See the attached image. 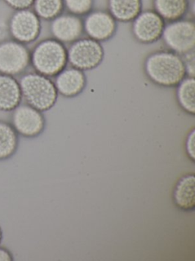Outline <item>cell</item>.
<instances>
[{
	"instance_id": "1",
	"label": "cell",
	"mask_w": 195,
	"mask_h": 261,
	"mask_svg": "<svg viewBox=\"0 0 195 261\" xmlns=\"http://www.w3.org/2000/svg\"><path fill=\"white\" fill-rule=\"evenodd\" d=\"M146 74L160 86H177L186 77L182 58L173 51L152 53L145 63Z\"/></svg>"
},
{
	"instance_id": "2",
	"label": "cell",
	"mask_w": 195,
	"mask_h": 261,
	"mask_svg": "<svg viewBox=\"0 0 195 261\" xmlns=\"http://www.w3.org/2000/svg\"><path fill=\"white\" fill-rule=\"evenodd\" d=\"M22 98L27 105L43 112L53 108L58 92L54 82L39 73L24 75L19 82Z\"/></svg>"
},
{
	"instance_id": "3",
	"label": "cell",
	"mask_w": 195,
	"mask_h": 261,
	"mask_svg": "<svg viewBox=\"0 0 195 261\" xmlns=\"http://www.w3.org/2000/svg\"><path fill=\"white\" fill-rule=\"evenodd\" d=\"M32 63L39 74L56 76L67 66V50L56 39H47L37 45L31 56Z\"/></svg>"
},
{
	"instance_id": "4",
	"label": "cell",
	"mask_w": 195,
	"mask_h": 261,
	"mask_svg": "<svg viewBox=\"0 0 195 261\" xmlns=\"http://www.w3.org/2000/svg\"><path fill=\"white\" fill-rule=\"evenodd\" d=\"M104 55L100 42L89 37L75 41L67 51L68 62L82 71L97 68L103 61Z\"/></svg>"
},
{
	"instance_id": "5",
	"label": "cell",
	"mask_w": 195,
	"mask_h": 261,
	"mask_svg": "<svg viewBox=\"0 0 195 261\" xmlns=\"http://www.w3.org/2000/svg\"><path fill=\"white\" fill-rule=\"evenodd\" d=\"M166 45L176 54L184 55L194 50V22L187 19L172 21L165 27L162 36Z\"/></svg>"
},
{
	"instance_id": "6",
	"label": "cell",
	"mask_w": 195,
	"mask_h": 261,
	"mask_svg": "<svg viewBox=\"0 0 195 261\" xmlns=\"http://www.w3.org/2000/svg\"><path fill=\"white\" fill-rule=\"evenodd\" d=\"M30 54L21 42L9 41L0 45V71L15 75L24 71L30 62Z\"/></svg>"
},
{
	"instance_id": "7",
	"label": "cell",
	"mask_w": 195,
	"mask_h": 261,
	"mask_svg": "<svg viewBox=\"0 0 195 261\" xmlns=\"http://www.w3.org/2000/svg\"><path fill=\"white\" fill-rule=\"evenodd\" d=\"M12 114V126L18 134L24 137H35L44 130L42 113L30 105H18Z\"/></svg>"
},
{
	"instance_id": "8",
	"label": "cell",
	"mask_w": 195,
	"mask_h": 261,
	"mask_svg": "<svg viewBox=\"0 0 195 261\" xmlns=\"http://www.w3.org/2000/svg\"><path fill=\"white\" fill-rule=\"evenodd\" d=\"M166 23L155 11L141 12L134 19L133 33L136 39L143 44H151L162 36Z\"/></svg>"
},
{
	"instance_id": "9",
	"label": "cell",
	"mask_w": 195,
	"mask_h": 261,
	"mask_svg": "<svg viewBox=\"0 0 195 261\" xmlns=\"http://www.w3.org/2000/svg\"><path fill=\"white\" fill-rule=\"evenodd\" d=\"M11 32L17 42L21 43L33 42L41 32L39 17L30 10H20L12 18Z\"/></svg>"
},
{
	"instance_id": "10",
	"label": "cell",
	"mask_w": 195,
	"mask_h": 261,
	"mask_svg": "<svg viewBox=\"0 0 195 261\" xmlns=\"http://www.w3.org/2000/svg\"><path fill=\"white\" fill-rule=\"evenodd\" d=\"M83 27L88 37L100 42L108 40L114 36L117 24L111 13L95 11L88 13Z\"/></svg>"
},
{
	"instance_id": "11",
	"label": "cell",
	"mask_w": 195,
	"mask_h": 261,
	"mask_svg": "<svg viewBox=\"0 0 195 261\" xmlns=\"http://www.w3.org/2000/svg\"><path fill=\"white\" fill-rule=\"evenodd\" d=\"M84 30L83 22L76 15H59L53 19L52 34L59 42H74L80 38Z\"/></svg>"
},
{
	"instance_id": "12",
	"label": "cell",
	"mask_w": 195,
	"mask_h": 261,
	"mask_svg": "<svg viewBox=\"0 0 195 261\" xmlns=\"http://www.w3.org/2000/svg\"><path fill=\"white\" fill-rule=\"evenodd\" d=\"M57 92L67 97L80 94L85 87L86 79L83 71L77 68H64L56 76L55 81Z\"/></svg>"
},
{
	"instance_id": "13",
	"label": "cell",
	"mask_w": 195,
	"mask_h": 261,
	"mask_svg": "<svg viewBox=\"0 0 195 261\" xmlns=\"http://www.w3.org/2000/svg\"><path fill=\"white\" fill-rule=\"evenodd\" d=\"M22 100L21 87L12 76L0 75V111H12Z\"/></svg>"
},
{
	"instance_id": "14",
	"label": "cell",
	"mask_w": 195,
	"mask_h": 261,
	"mask_svg": "<svg viewBox=\"0 0 195 261\" xmlns=\"http://www.w3.org/2000/svg\"><path fill=\"white\" fill-rule=\"evenodd\" d=\"M195 177L193 174L182 177L174 191L175 204L182 210H193L195 206Z\"/></svg>"
},
{
	"instance_id": "15",
	"label": "cell",
	"mask_w": 195,
	"mask_h": 261,
	"mask_svg": "<svg viewBox=\"0 0 195 261\" xmlns=\"http://www.w3.org/2000/svg\"><path fill=\"white\" fill-rule=\"evenodd\" d=\"M109 9L116 20L134 21L141 13L142 0H109Z\"/></svg>"
},
{
	"instance_id": "16",
	"label": "cell",
	"mask_w": 195,
	"mask_h": 261,
	"mask_svg": "<svg viewBox=\"0 0 195 261\" xmlns=\"http://www.w3.org/2000/svg\"><path fill=\"white\" fill-rule=\"evenodd\" d=\"M155 11L164 20L182 19L188 9V0H154Z\"/></svg>"
},
{
	"instance_id": "17",
	"label": "cell",
	"mask_w": 195,
	"mask_h": 261,
	"mask_svg": "<svg viewBox=\"0 0 195 261\" xmlns=\"http://www.w3.org/2000/svg\"><path fill=\"white\" fill-rule=\"evenodd\" d=\"M18 147V133L12 124L0 120V161L12 158Z\"/></svg>"
},
{
	"instance_id": "18",
	"label": "cell",
	"mask_w": 195,
	"mask_h": 261,
	"mask_svg": "<svg viewBox=\"0 0 195 261\" xmlns=\"http://www.w3.org/2000/svg\"><path fill=\"white\" fill-rule=\"evenodd\" d=\"M194 95V77H184L178 85L177 97L181 108L190 114H194L195 113Z\"/></svg>"
},
{
	"instance_id": "19",
	"label": "cell",
	"mask_w": 195,
	"mask_h": 261,
	"mask_svg": "<svg viewBox=\"0 0 195 261\" xmlns=\"http://www.w3.org/2000/svg\"><path fill=\"white\" fill-rule=\"evenodd\" d=\"M35 7L38 17L53 20L62 13L63 0H35Z\"/></svg>"
},
{
	"instance_id": "20",
	"label": "cell",
	"mask_w": 195,
	"mask_h": 261,
	"mask_svg": "<svg viewBox=\"0 0 195 261\" xmlns=\"http://www.w3.org/2000/svg\"><path fill=\"white\" fill-rule=\"evenodd\" d=\"M63 2L70 13L78 16L88 14L93 5V0H63Z\"/></svg>"
},
{
	"instance_id": "21",
	"label": "cell",
	"mask_w": 195,
	"mask_h": 261,
	"mask_svg": "<svg viewBox=\"0 0 195 261\" xmlns=\"http://www.w3.org/2000/svg\"><path fill=\"white\" fill-rule=\"evenodd\" d=\"M183 62H184V68H185L186 74L187 77H194L195 73V59L194 50L186 53L184 55V58H182Z\"/></svg>"
},
{
	"instance_id": "22",
	"label": "cell",
	"mask_w": 195,
	"mask_h": 261,
	"mask_svg": "<svg viewBox=\"0 0 195 261\" xmlns=\"http://www.w3.org/2000/svg\"><path fill=\"white\" fill-rule=\"evenodd\" d=\"M6 2L14 8L18 10H27L35 3V0H6Z\"/></svg>"
},
{
	"instance_id": "23",
	"label": "cell",
	"mask_w": 195,
	"mask_h": 261,
	"mask_svg": "<svg viewBox=\"0 0 195 261\" xmlns=\"http://www.w3.org/2000/svg\"><path fill=\"white\" fill-rule=\"evenodd\" d=\"M194 129H192L191 132L189 134L186 142V149H187V153L192 160H194Z\"/></svg>"
},
{
	"instance_id": "24",
	"label": "cell",
	"mask_w": 195,
	"mask_h": 261,
	"mask_svg": "<svg viewBox=\"0 0 195 261\" xmlns=\"http://www.w3.org/2000/svg\"><path fill=\"white\" fill-rule=\"evenodd\" d=\"M12 260H14V256L12 252L6 247L0 246V261Z\"/></svg>"
},
{
	"instance_id": "25",
	"label": "cell",
	"mask_w": 195,
	"mask_h": 261,
	"mask_svg": "<svg viewBox=\"0 0 195 261\" xmlns=\"http://www.w3.org/2000/svg\"><path fill=\"white\" fill-rule=\"evenodd\" d=\"M3 240V230L2 229L1 226H0V244H1L2 241Z\"/></svg>"
}]
</instances>
